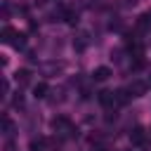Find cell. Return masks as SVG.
Returning a JSON list of instances; mask_svg holds the SVG:
<instances>
[{"instance_id": "4fadbf2b", "label": "cell", "mask_w": 151, "mask_h": 151, "mask_svg": "<svg viewBox=\"0 0 151 151\" xmlns=\"http://www.w3.org/2000/svg\"><path fill=\"white\" fill-rule=\"evenodd\" d=\"M12 127H14V125H12V120L5 116V118H2V130H5V134H12Z\"/></svg>"}, {"instance_id": "5bb4252c", "label": "cell", "mask_w": 151, "mask_h": 151, "mask_svg": "<svg viewBox=\"0 0 151 151\" xmlns=\"http://www.w3.org/2000/svg\"><path fill=\"white\" fill-rule=\"evenodd\" d=\"M14 106H17V109H19V106H24V97H21V94H17V97H14Z\"/></svg>"}, {"instance_id": "ba28073f", "label": "cell", "mask_w": 151, "mask_h": 151, "mask_svg": "<svg viewBox=\"0 0 151 151\" xmlns=\"http://www.w3.org/2000/svg\"><path fill=\"white\" fill-rule=\"evenodd\" d=\"M9 45H14L17 50H24V47H26V33H21V31H17Z\"/></svg>"}, {"instance_id": "9a60e30c", "label": "cell", "mask_w": 151, "mask_h": 151, "mask_svg": "<svg viewBox=\"0 0 151 151\" xmlns=\"http://www.w3.org/2000/svg\"><path fill=\"white\" fill-rule=\"evenodd\" d=\"M134 2H137V0H125V5H134Z\"/></svg>"}, {"instance_id": "7c38bea8", "label": "cell", "mask_w": 151, "mask_h": 151, "mask_svg": "<svg viewBox=\"0 0 151 151\" xmlns=\"http://www.w3.org/2000/svg\"><path fill=\"white\" fill-rule=\"evenodd\" d=\"M14 33H17V31H14V28H12L9 24H7V26H2V42H12Z\"/></svg>"}, {"instance_id": "2e32d148", "label": "cell", "mask_w": 151, "mask_h": 151, "mask_svg": "<svg viewBox=\"0 0 151 151\" xmlns=\"http://www.w3.org/2000/svg\"><path fill=\"white\" fill-rule=\"evenodd\" d=\"M149 87H151V78H149Z\"/></svg>"}, {"instance_id": "ac0fdd59", "label": "cell", "mask_w": 151, "mask_h": 151, "mask_svg": "<svg viewBox=\"0 0 151 151\" xmlns=\"http://www.w3.org/2000/svg\"><path fill=\"white\" fill-rule=\"evenodd\" d=\"M149 14H151V12H149Z\"/></svg>"}, {"instance_id": "7a4b0ae2", "label": "cell", "mask_w": 151, "mask_h": 151, "mask_svg": "<svg viewBox=\"0 0 151 151\" xmlns=\"http://www.w3.org/2000/svg\"><path fill=\"white\" fill-rule=\"evenodd\" d=\"M97 99H99V104L106 106V109L116 106V92H111V90H101V92L97 94Z\"/></svg>"}, {"instance_id": "9c48e42d", "label": "cell", "mask_w": 151, "mask_h": 151, "mask_svg": "<svg viewBox=\"0 0 151 151\" xmlns=\"http://www.w3.org/2000/svg\"><path fill=\"white\" fill-rule=\"evenodd\" d=\"M61 19H64V21H68V24H76V21H78V12L66 7V9H61Z\"/></svg>"}, {"instance_id": "5b68a950", "label": "cell", "mask_w": 151, "mask_h": 151, "mask_svg": "<svg viewBox=\"0 0 151 151\" xmlns=\"http://www.w3.org/2000/svg\"><path fill=\"white\" fill-rule=\"evenodd\" d=\"M111 78V68L109 66H97L94 71H92V80H97V83H104V80H109Z\"/></svg>"}, {"instance_id": "8992f818", "label": "cell", "mask_w": 151, "mask_h": 151, "mask_svg": "<svg viewBox=\"0 0 151 151\" xmlns=\"http://www.w3.org/2000/svg\"><path fill=\"white\" fill-rule=\"evenodd\" d=\"M14 80H17L19 85H28V83H31V71H28V68H19V71L14 73Z\"/></svg>"}, {"instance_id": "e0dca14e", "label": "cell", "mask_w": 151, "mask_h": 151, "mask_svg": "<svg viewBox=\"0 0 151 151\" xmlns=\"http://www.w3.org/2000/svg\"><path fill=\"white\" fill-rule=\"evenodd\" d=\"M149 132H151V130H149Z\"/></svg>"}, {"instance_id": "30bf717a", "label": "cell", "mask_w": 151, "mask_h": 151, "mask_svg": "<svg viewBox=\"0 0 151 151\" xmlns=\"http://www.w3.org/2000/svg\"><path fill=\"white\" fill-rule=\"evenodd\" d=\"M130 97H132V94H130V90H127V87H125V90H116V104H120V106H123V104H127V99H130Z\"/></svg>"}, {"instance_id": "3957f363", "label": "cell", "mask_w": 151, "mask_h": 151, "mask_svg": "<svg viewBox=\"0 0 151 151\" xmlns=\"http://www.w3.org/2000/svg\"><path fill=\"white\" fill-rule=\"evenodd\" d=\"M130 142H132L134 146H144V144H146V130H144V127H134V130L130 132Z\"/></svg>"}, {"instance_id": "6da1fadb", "label": "cell", "mask_w": 151, "mask_h": 151, "mask_svg": "<svg viewBox=\"0 0 151 151\" xmlns=\"http://www.w3.org/2000/svg\"><path fill=\"white\" fill-rule=\"evenodd\" d=\"M52 130H57V132H64L66 137H76V134H78V130L73 127V123H71L66 116H57V118L52 120Z\"/></svg>"}, {"instance_id": "8fae6325", "label": "cell", "mask_w": 151, "mask_h": 151, "mask_svg": "<svg viewBox=\"0 0 151 151\" xmlns=\"http://www.w3.org/2000/svg\"><path fill=\"white\" fill-rule=\"evenodd\" d=\"M149 26H151V14H149V12H146V14H139V17H137V28L144 31V28H149Z\"/></svg>"}, {"instance_id": "52a82bcc", "label": "cell", "mask_w": 151, "mask_h": 151, "mask_svg": "<svg viewBox=\"0 0 151 151\" xmlns=\"http://www.w3.org/2000/svg\"><path fill=\"white\" fill-rule=\"evenodd\" d=\"M47 92H50L47 83H35V85H33V97H35V99H45Z\"/></svg>"}, {"instance_id": "277c9868", "label": "cell", "mask_w": 151, "mask_h": 151, "mask_svg": "<svg viewBox=\"0 0 151 151\" xmlns=\"http://www.w3.org/2000/svg\"><path fill=\"white\" fill-rule=\"evenodd\" d=\"M127 90H130V94H132V97H142V94H146V90H149V83H142V80H132Z\"/></svg>"}]
</instances>
